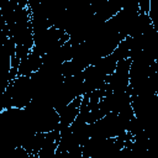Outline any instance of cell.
<instances>
[{
    "label": "cell",
    "mask_w": 158,
    "mask_h": 158,
    "mask_svg": "<svg viewBox=\"0 0 158 158\" xmlns=\"http://www.w3.org/2000/svg\"><path fill=\"white\" fill-rule=\"evenodd\" d=\"M154 69H156V73L158 74V58H157L156 62H154Z\"/></svg>",
    "instance_id": "cell-5"
},
{
    "label": "cell",
    "mask_w": 158,
    "mask_h": 158,
    "mask_svg": "<svg viewBox=\"0 0 158 158\" xmlns=\"http://www.w3.org/2000/svg\"><path fill=\"white\" fill-rule=\"evenodd\" d=\"M81 101H83V96H78L75 98L72 102H69L58 115L60 118V123H59V128H65V127H70L73 125V122L77 120L79 112H80V106H81Z\"/></svg>",
    "instance_id": "cell-2"
},
{
    "label": "cell",
    "mask_w": 158,
    "mask_h": 158,
    "mask_svg": "<svg viewBox=\"0 0 158 158\" xmlns=\"http://www.w3.org/2000/svg\"><path fill=\"white\" fill-rule=\"evenodd\" d=\"M117 63L118 62L116 60V58L112 54H109V56H105V57H101V58L96 59L94 62V64H91V65H95L104 75L110 77L116 70Z\"/></svg>",
    "instance_id": "cell-3"
},
{
    "label": "cell",
    "mask_w": 158,
    "mask_h": 158,
    "mask_svg": "<svg viewBox=\"0 0 158 158\" xmlns=\"http://www.w3.org/2000/svg\"><path fill=\"white\" fill-rule=\"evenodd\" d=\"M43 65V54L36 48L33 47V49L31 51V53L20 62L19 65V75L22 77H31L32 74L37 73L41 67Z\"/></svg>",
    "instance_id": "cell-1"
},
{
    "label": "cell",
    "mask_w": 158,
    "mask_h": 158,
    "mask_svg": "<svg viewBox=\"0 0 158 158\" xmlns=\"http://www.w3.org/2000/svg\"><path fill=\"white\" fill-rule=\"evenodd\" d=\"M138 7H139V14H149L151 9V0H139L138 1Z\"/></svg>",
    "instance_id": "cell-4"
}]
</instances>
